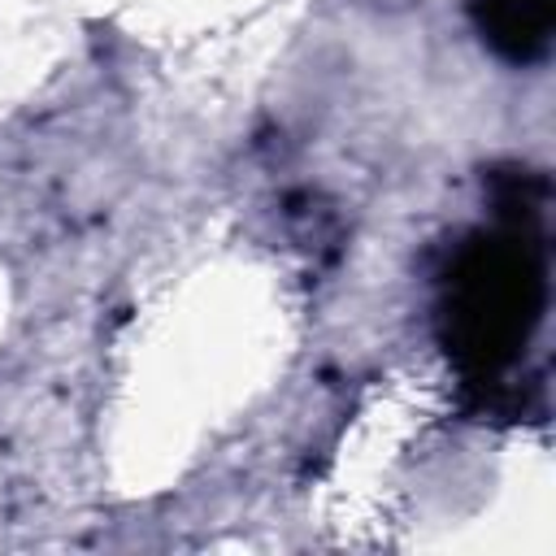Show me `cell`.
<instances>
[{"label": "cell", "mask_w": 556, "mask_h": 556, "mask_svg": "<svg viewBox=\"0 0 556 556\" xmlns=\"http://www.w3.org/2000/svg\"><path fill=\"white\" fill-rule=\"evenodd\" d=\"M543 256L530 235L500 230L469 239L443 282V343L469 378L504 374L530 343L543 313Z\"/></svg>", "instance_id": "1"}, {"label": "cell", "mask_w": 556, "mask_h": 556, "mask_svg": "<svg viewBox=\"0 0 556 556\" xmlns=\"http://www.w3.org/2000/svg\"><path fill=\"white\" fill-rule=\"evenodd\" d=\"M473 22L495 56L530 65L552 48L556 0H473Z\"/></svg>", "instance_id": "2"}]
</instances>
